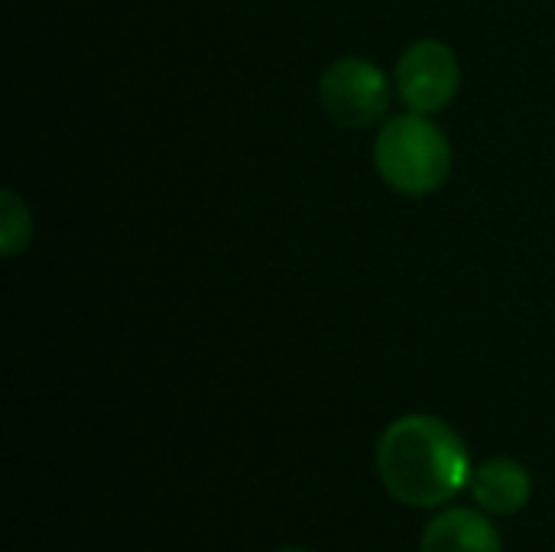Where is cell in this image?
Masks as SVG:
<instances>
[{
  "mask_svg": "<svg viewBox=\"0 0 555 552\" xmlns=\"http://www.w3.org/2000/svg\"><path fill=\"white\" fill-rule=\"evenodd\" d=\"M472 472L462 436L429 413L400 416L377 442V475L387 495L406 508H442L468 488Z\"/></svg>",
  "mask_w": 555,
  "mask_h": 552,
  "instance_id": "obj_1",
  "label": "cell"
},
{
  "mask_svg": "<svg viewBox=\"0 0 555 552\" xmlns=\"http://www.w3.org/2000/svg\"><path fill=\"white\" fill-rule=\"evenodd\" d=\"M374 166L393 192L423 198L446 185L452 172V143L429 114L406 111L380 124Z\"/></svg>",
  "mask_w": 555,
  "mask_h": 552,
  "instance_id": "obj_2",
  "label": "cell"
},
{
  "mask_svg": "<svg viewBox=\"0 0 555 552\" xmlns=\"http://www.w3.org/2000/svg\"><path fill=\"white\" fill-rule=\"evenodd\" d=\"M319 101L325 114L348 130H364L387 117L390 78L380 65L361 55L335 59L319 78Z\"/></svg>",
  "mask_w": 555,
  "mask_h": 552,
  "instance_id": "obj_3",
  "label": "cell"
},
{
  "mask_svg": "<svg viewBox=\"0 0 555 552\" xmlns=\"http://www.w3.org/2000/svg\"><path fill=\"white\" fill-rule=\"evenodd\" d=\"M393 85L410 111L436 114L455 101L462 88V62L449 42L420 39L400 55Z\"/></svg>",
  "mask_w": 555,
  "mask_h": 552,
  "instance_id": "obj_4",
  "label": "cell"
},
{
  "mask_svg": "<svg viewBox=\"0 0 555 552\" xmlns=\"http://www.w3.org/2000/svg\"><path fill=\"white\" fill-rule=\"evenodd\" d=\"M468 495L478 504V511H485L491 517H511L530 504L533 478L524 462L501 455V459H488L485 465H478L472 472Z\"/></svg>",
  "mask_w": 555,
  "mask_h": 552,
  "instance_id": "obj_5",
  "label": "cell"
},
{
  "mask_svg": "<svg viewBox=\"0 0 555 552\" xmlns=\"http://www.w3.org/2000/svg\"><path fill=\"white\" fill-rule=\"evenodd\" d=\"M420 552H504V543L491 514L449 508L426 524Z\"/></svg>",
  "mask_w": 555,
  "mask_h": 552,
  "instance_id": "obj_6",
  "label": "cell"
},
{
  "mask_svg": "<svg viewBox=\"0 0 555 552\" xmlns=\"http://www.w3.org/2000/svg\"><path fill=\"white\" fill-rule=\"evenodd\" d=\"M0 202H3V211H0V247H3L7 257H16L29 244V234H33L29 208L10 189L3 192Z\"/></svg>",
  "mask_w": 555,
  "mask_h": 552,
  "instance_id": "obj_7",
  "label": "cell"
},
{
  "mask_svg": "<svg viewBox=\"0 0 555 552\" xmlns=\"http://www.w3.org/2000/svg\"><path fill=\"white\" fill-rule=\"evenodd\" d=\"M280 552H312V550H299V547H293V550H280Z\"/></svg>",
  "mask_w": 555,
  "mask_h": 552,
  "instance_id": "obj_8",
  "label": "cell"
}]
</instances>
